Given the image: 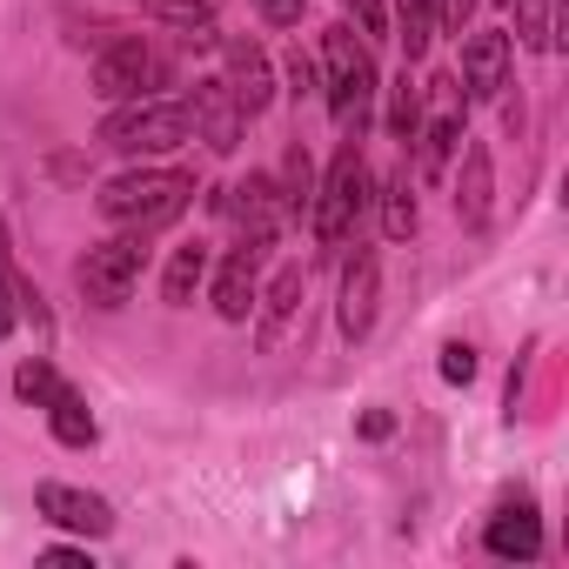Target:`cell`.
Here are the masks:
<instances>
[{
    "instance_id": "obj_31",
    "label": "cell",
    "mask_w": 569,
    "mask_h": 569,
    "mask_svg": "<svg viewBox=\"0 0 569 569\" xmlns=\"http://www.w3.org/2000/svg\"><path fill=\"white\" fill-rule=\"evenodd\" d=\"M389 429H396V416H389V409H369V416H362V436H369V442H382Z\"/></svg>"
},
{
    "instance_id": "obj_22",
    "label": "cell",
    "mask_w": 569,
    "mask_h": 569,
    "mask_svg": "<svg viewBox=\"0 0 569 569\" xmlns=\"http://www.w3.org/2000/svg\"><path fill=\"white\" fill-rule=\"evenodd\" d=\"M382 234H389V241H409V234H416V194H409V168L382 181Z\"/></svg>"
},
{
    "instance_id": "obj_12",
    "label": "cell",
    "mask_w": 569,
    "mask_h": 569,
    "mask_svg": "<svg viewBox=\"0 0 569 569\" xmlns=\"http://www.w3.org/2000/svg\"><path fill=\"white\" fill-rule=\"evenodd\" d=\"M376 289H382V261H376V248L356 241V254L342 261V309H336L349 342H362L376 329Z\"/></svg>"
},
{
    "instance_id": "obj_16",
    "label": "cell",
    "mask_w": 569,
    "mask_h": 569,
    "mask_svg": "<svg viewBox=\"0 0 569 569\" xmlns=\"http://www.w3.org/2000/svg\"><path fill=\"white\" fill-rule=\"evenodd\" d=\"M228 94L241 101L248 121L274 101V74H268V54H261L254 41H228Z\"/></svg>"
},
{
    "instance_id": "obj_7",
    "label": "cell",
    "mask_w": 569,
    "mask_h": 569,
    "mask_svg": "<svg viewBox=\"0 0 569 569\" xmlns=\"http://www.w3.org/2000/svg\"><path fill=\"white\" fill-rule=\"evenodd\" d=\"M161 81H168V61H161L148 41H134V34L114 41V48H101V61H94V94L114 101V108H121V101H141V94L161 88Z\"/></svg>"
},
{
    "instance_id": "obj_6",
    "label": "cell",
    "mask_w": 569,
    "mask_h": 569,
    "mask_svg": "<svg viewBox=\"0 0 569 569\" xmlns=\"http://www.w3.org/2000/svg\"><path fill=\"white\" fill-rule=\"evenodd\" d=\"M409 141H416V174L422 181H442L449 154L462 148V81L456 74H436L422 88V121H416Z\"/></svg>"
},
{
    "instance_id": "obj_9",
    "label": "cell",
    "mask_w": 569,
    "mask_h": 569,
    "mask_svg": "<svg viewBox=\"0 0 569 569\" xmlns=\"http://www.w3.org/2000/svg\"><path fill=\"white\" fill-rule=\"evenodd\" d=\"M214 214H228V221H241V234H281V221H289L296 208H289V194H281V181L274 174H248L241 188H228V194H214Z\"/></svg>"
},
{
    "instance_id": "obj_13",
    "label": "cell",
    "mask_w": 569,
    "mask_h": 569,
    "mask_svg": "<svg viewBox=\"0 0 569 569\" xmlns=\"http://www.w3.org/2000/svg\"><path fill=\"white\" fill-rule=\"evenodd\" d=\"M509 61H516V41L502 34V28H489V34H469L462 41V94L469 101H496L502 88H509Z\"/></svg>"
},
{
    "instance_id": "obj_33",
    "label": "cell",
    "mask_w": 569,
    "mask_h": 569,
    "mask_svg": "<svg viewBox=\"0 0 569 569\" xmlns=\"http://www.w3.org/2000/svg\"><path fill=\"white\" fill-rule=\"evenodd\" d=\"M496 8H509V0H496Z\"/></svg>"
},
{
    "instance_id": "obj_23",
    "label": "cell",
    "mask_w": 569,
    "mask_h": 569,
    "mask_svg": "<svg viewBox=\"0 0 569 569\" xmlns=\"http://www.w3.org/2000/svg\"><path fill=\"white\" fill-rule=\"evenodd\" d=\"M516 8V34L529 48H556V0H509Z\"/></svg>"
},
{
    "instance_id": "obj_3",
    "label": "cell",
    "mask_w": 569,
    "mask_h": 569,
    "mask_svg": "<svg viewBox=\"0 0 569 569\" xmlns=\"http://www.w3.org/2000/svg\"><path fill=\"white\" fill-rule=\"evenodd\" d=\"M322 68H329V114L362 141L369 128V108H376V54L356 41V28H329L322 34Z\"/></svg>"
},
{
    "instance_id": "obj_17",
    "label": "cell",
    "mask_w": 569,
    "mask_h": 569,
    "mask_svg": "<svg viewBox=\"0 0 569 569\" xmlns=\"http://www.w3.org/2000/svg\"><path fill=\"white\" fill-rule=\"evenodd\" d=\"M462 141H469V134H462ZM489 188H496L489 148L469 141V148H462V181H456V214H462V228H489Z\"/></svg>"
},
{
    "instance_id": "obj_15",
    "label": "cell",
    "mask_w": 569,
    "mask_h": 569,
    "mask_svg": "<svg viewBox=\"0 0 569 569\" xmlns=\"http://www.w3.org/2000/svg\"><path fill=\"white\" fill-rule=\"evenodd\" d=\"M482 549L502 556V562H536L542 556V522H536V502H502L482 529Z\"/></svg>"
},
{
    "instance_id": "obj_30",
    "label": "cell",
    "mask_w": 569,
    "mask_h": 569,
    "mask_svg": "<svg viewBox=\"0 0 569 569\" xmlns=\"http://www.w3.org/2000/svg\"><path fill=\"white\" fill-rule=\"evenodd\" d=\"M289 81H296V94H316V68L302 54H289Z\"/></svg>"
},
{
    "instance_id": "obj_10",
    "label": "cell",
    "mask_w": 569,
    "mask_h": 569,
    "mask_svg": "<svg viewBox=\"0 0 569 569\" xmlns=\"http://www.w3.org/2000/svg\"><path fill=\"white\" fill-rule=\"evenodd\" d=\"M34 509H41L54 529H74V536H88V542L114 536V509H108V496L74 489V482H41V489H34Z\"/></svg>"
},
{
    "instance_id": "obj_24",
    "label": "cell",
    "mask_w": 569,
    "mask_h": 569,
    "mask_svg": "<svg viewBox=\"0 0 569 569\" xmlns=\"http://www.w3.org/2000/svg\"><path fill=\"white\" fill-rule=\"evenodd\" d=\"M54 389H61V369H54L48 356H34V362H21V369H14V396H21V402L48 409V396H54Z\"/></svg>"
},
{
    "instance_id": "obj_20",
    "label": "cell",
    "mask_w": 569,
    "mask_h": 569,
    "mask_svg": "<svg viewBox=\"0 0 569 569\" xmlns=\"http://www.w3.org/2000/svg\"><path fill=\"white\" fill-rule=\"evenodd\" d=\"M201 281H208V248H201V241L174 248V254H168V274H161V296H168V309H188Z\"/></svg>"
},
{
    "instance_id": "obj_1",
    "label": "cell",
    "mask_w": 569,
    "mask_h": 569,
    "mask_svg": "<svg viewBox=\"0 0 569 569\" xmlns=\"http://www.w3.org/2000/svg\"><path fill=\"white\" fill-rule=\"evenodd\" d=\"M188 201H194V174H181V168H134V174H114L101 188V214L114 228H134V234L181 221Z\"/></svg>"
},
{
    "instance_id": "obj_25",
    "label": "cell",
    "mask_w": 569,
    "mask_h": 569,
    "mask_svg": "<svg viewBox=\"0 0 569 569\" xmlns=\"http://www.w3.org/2000/svg\"><path fill=\"white\" fill-rule=\"evenodd\" d=\"M416 121H422V88H409V68H402V81L389 88V134H396V141H409V134H416Z\"/></svg>"
},
{
    "instance_id": "obj_27",
    "label": "cell",
    "mask_w": 569,
    "mask_h": 569,
    "mask_svg": "<svg viewBox=\"0 0 569 569\" xmlns=\"http://www.w3.org/2000/svg\"><path fill=\"white\" fill-rule=\"evenodd\" d=\"M469 14H476V0H436V34H456L462 41Z\"/></svg>"
},
{
    "instance_id": "obj_2",
    "label": "cell",
    "mask_w": 569,
    "mask_h": 569,
    "mask_svg": "<svg viewBox=\"0 0 569 569\" xmlns=\"http://www.w3.org/2000/svg\"><path fill=\"white\" fill-rule=\"evenodd\" d=\"M362 208H369V161H362V141L349 134V141L336 148V161H329L316 201H309V228H316V241H322V248H342V241L356 234Z\"/></svg>"
},
{
    "instance_id": "obj_5",
    "label": "cell",
    "mask_w": 569,
    "mask_h": 569,
    "mask_svg": "<svg viewBox=\"0 0 569 569\" xmlns=\"http://www.w3.org/2000/svg\"><path fill=\"white\" fill-rule=\"evenodd\" d=\"M141 268H148V234L121 228L114 241H101V248H88V254H81L74 281H81V296H88L94 309H121V302L134 296Z\"/></svg>"
},
{
    "instance_id": "obj_14",
    "label": "cell",
    "mask_w": 569,
    "mask_h": 569,
    "mask_svg": "<svg viewBox=\"0 0 569 569\" xmlns=\"http://www.w3.org/2000/svg\"><path fill=\"white\" fill-rule=\"evenodd\" d=\"M188 114H194V141H208L214 154H234V148H241L248 114H241V101L228 94V81H194Z\"/></svg>"
},
{
    "instance_id": "obj_29",
    "label": "cell",
    "mask_w": 569,
    "mask_h": 569,
    "mask_svg": "<svg viewBox=\"0 0 569 569\" xmlns=\"http://www.w3.org/2000/svg\"><path fill=\"white\" fill-rule=\"evenodd\" d=\"M476 376V349L469 342H449L442 349V382H469Z\"/></svg>"
},
{
    "instance_id": "obj_26",
    "label": "cell",
    "mask_w": 569,
    "mask_h": 569,
    "mask_svg": "<svg viewBox=\"0 0 569 569\" xmlns=\"http://www.w3.org/2000/svg\"><path fill=\"white\" fill-rule=\"evenodd\" d=\"M342 14H349V21H356V28H362V34H356V41H362V48H369V54H376V48H382V41H389V8H382V0H342Z\"/></svg>"
},
{
    "instance_id": "obj_28",
    "label": "cell",
    "mask_w": 569,
    "mask_h": 569,
    "mask_svg": "<svg viewBox=\"0 0 569 569\" xmlns=\"http://www.w3.org/2000/svg\"><path fill=\"white\" fill-rule=\"evenodd\" d=\"M254 8H261L268 28H302V8H309V0H254Z\"/></svg>"
},
{
    "instance_id": "obj_19",
    "label": "cell",
    "mask_w": 569,
    "mask_h": 569,
    "mask_svg": "<svg viewBox=\"0 0 569 569\" xmlns=\"http://www.w3.org/2000/svg\"><path fill=\"white\" fill-rule=\"evenodd\" d=\"M141 14L181 28V34L201 41V48H214V0H141Z\"/></svg>"
},
{
    "instance_id": "obj_21",
    "label": "cell",
    "mask_w": 569,
    "mask_h": 569,
    "mask_svg": "<svg viewBox=\"0 0 569 569\" xmlns=\"http://www.w3.org/2000/svg\"><path fill=\"white\" fill-rule=\"evenodd\" d=\"M396 41H402V61L416 68L429 48H436V0H396V28H389Z\"/></svg>"
},
{
    "instance_id": "obj_8",
    "label": "cell",
    "mask_w": 569,
    "mask_h": 569,
    "mask_svg": "<svg viewBox=\"0 0 569 569\" xmlns=\"http://www.w3.org/2000/svg\"><path fill=\"white\" fill-rule=\"evenodd\" d=\"M261 261H268V234H241L214 274V316L221 322H248L254 309V289H261Z\"/></svg>"
},
{
    "instance_id": "obj_18",
    "label": "cell",
    "mask_w": 569,
    "mask_h": 569,
    "mask_svg": "<svg viewBox=\"0 0 569 569\" xmlns=\"http://www.w3.org/2000/svg\"><path fill=\"white\" fill-rule=\"evenodd\" d=\"M48 429H54V442H61V449H94V436H101V422H94L88 396H81V389H68V382L48 396Z\"/></svg>"
},
{
    "instance_id": "obj_4",
    "label": "cell",
    "mask_w": 569,
    "mask_h": 569,
    "mask_svg": "<svg viewBox=\"0 0 569 569\" xmlns=\"http://www.w3.org/2000/svg\"><path fill=\"white\" fill-rule=\"evenodd\" d=\"M101 141H108L114 154H168V148L194 141V114H188V101H154V94H141V101H121V108L101 121Z\"/></svg>"
},
{
    "instance_id": "obj_32",
    "label": "cell",
    "mask_w": 569,
    "mask_h": 569,
    "mask_svg": "<svg viewBox=\"0 0 569 569\" xmlns=\"http://www.w3.org/2000/svg\"><path fill=\"white\" fill-rule=\"evenodd\" d=\"M14 316H21V309H14V296H8V281H0V342L14 336Z\"/></svg>"
},
{
    "instance_id": "obj_11",
    "label": "cell",
    "mask_w": 569,
    "mask_h": 569,
    "mask_svg": "<svg viewBox=\"0 0 569 569\" xmlns=\"http://www.w3.org/2000/svg\"><path fill=\"white\" fill-rule=\"evenodd\" d=\"M302 289H309V274H302V261H289V268H274V281L268 289H254V342L261 349H281V336H289V322L302 316Z\"/></svg>"
}]
</instances>
